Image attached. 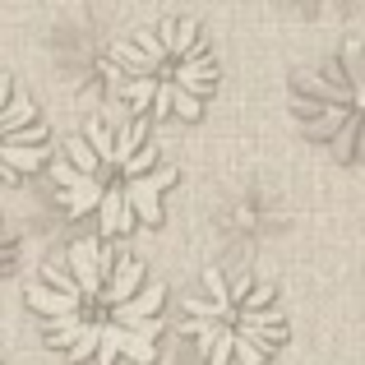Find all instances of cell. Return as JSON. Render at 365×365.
<instances>
[{
  "mask_svg": "<svg viewBox=\"0 0 365 365\" xmlns=\"http://www.w3.org/2000/svg\"><path fill=\"white\" fill-rule=\"evenodd\" d=\"M162 282H153L139 255L98 236L74 241L46 259L28 287V305L42 319L46 347L93 365H153L162 333Z\"/></svg>",
  "mask_w": 365,
  "mask_h": 365,
  "instance_id": "obj_1",
  "label": "cell"
},
{
  "mask_svg": "<svg viewBox=\"0 0 365 365\" xmlns=\"http://www.w3.org/2000/svg\"><path fill=\"white\" fill-rule=\"evenodd\" d=\"M51 180L70 217H93L98 241L130 236L134 227L162 222V199L176 190L180 171L153 139L148 120H88L83 134L65 139L51 158Z\"/></svg>",
  "mask_w": 365,
  "mask_h": 365,
  "instance_id": "obj_2",
  "label": "cell"
},
{
  "mask_svg": "<svg viewBox=\"0 0 365 365\" xmlns=\"http://www.w3.org/2000/svg\"><path fill=\"white\" fill-rule=\"evenodd\" d=\"M102 70L111 93L134 111V120L139 111L148 120H199L208 98L217 93V56L204 28L185 14L116 37Z\"/></svg>",
  "mask_w": 365,
  "mask_h": 365,
  "instance_id": "obj_3",
  "label": "cell"
},
{
  "mask_svg": "<svg viewBox=\"0 0 365 365\" xmlns=\"http://www.w3.org/2000/svg\"><path fill=\"white\" fill-rule=\"evenodd\" d=\"M180 310V329L199 342L204 365H268L287 342L277 287L250 273L227 277L222 268H204L199 292H190Z\"/></svg>",
  "mask_w": 365,
  "mask_h": 365,
  "instance_id": "obj_4",
  "label": "cell"
},
{
  "mask_svg": "<svg viewBox=\"0 0 365 365\" xmlns=\"http://www.w3.org/2000/svg\"><path fill=\"white\" fill-rule=\"evenodd\" d=\"M292 111L310 139L329 143L333 158L365 171V42L292 74Z\"/></svg>",
  "mask_w": 365,
  "mask_h": 365,
  "instance_id": "obj_5",
  "label": "cell"
},
{
  "mask_svg": "<svg viewBox=\"0 0 365 365\" xmlns=\"http://www.w3.org/2000/svg\"><path fill=\"white\" fill-rule=\"evenodd\" d=\"M51 158V125L14 74H0V185L33 176Z\"/></svg>",
  "mask_w": 365,
  "mask_h": 365,
  "instance_id": "obj_6",
  "label": "cell"
},
{
  "mask_svg": "<svg viewBox=\"0 0 365 365\" xmlns=\"http://www.w3.org/2000/svg\"><path fill=\"white\" fill-rule=\"evenodd\" d=\"M14 264H19V241H14V232L5 227V217H0V282L14 273Z\"/></svg>",
  "mask_w": 365,
  "mask_h": 365,
  "instance_id": "obj_7",
  "label": "cell"
}]
</instances>
